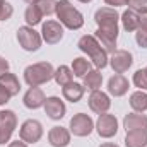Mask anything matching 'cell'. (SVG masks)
<instances>
[{"instance_id": "cell-2", "label": "cell", "mask_w": 147, "mask_h": 147, "mask_svg": "<svg viewBox=\"0 0 147 147\" xmlns=\"http://www.w3.org/2000/svg\"><path fill=\"white\" fill-rule=\"evenodd\" d=\"M55 69L50 62H38L29 67H26L24 70V80L29 87H38L41 84H46L53 79Z\"/></svg>"}, {"instance_id": "cell-20", "label": "cell", "mask_w": 147, "mask_h": 147, "mask_svg": "<svg viewBox=\"0 0 147 147\" xmlns=\"http://www.w3.org/2000/svg\"><path fill=\"white\" fill-rule=\"evenodd\" d=\"M0 86H2L10 96H16V94H19V91H21V84H19L17 77L10 72H5V74L0 75Z\"/></svg>"}, {"instance_id": "cell-1", "label": "cell", "mask_w": 147, "mask_h": 147, "mask_svg": "<svg viewBox=\"0 0 147 147\" xmlns=\"http://www.w3.org/2000/svg\"><path fill=\"white\" fill-rule=\"evenodd\" d=\"M77 46H79L80 51H84V53L92 60V63H94L98 69H105V67L110 63L108 51L101 46V43L96 39V36H91V34L82 36L79 39Z\"/></svg>"}, {"instance_id": "cell-29", "label": "cell", "mask_w": 147, "mask_h": 147, "mask_svg": "<svg viewBox=\"0 0 147 147\" xmlns=\"http://www.w3.org/2000/svg\"><path fill=\"white\" fill-rule=\"evenodd\" d=\"M134 84L135 87H139L140 91H147V72L146 69H139L134 74Z\"/></svg>"}, {"instance_id": "cell-13", "label": "cell", "mask_w": 147, "mask_h": 147, "mask_svg": "<svg viewBox=\"0 0 147 147\" xmlns=\"http://www.w3.org/2000/svg\"><path fill=\"white\" fill-rule=\"evenodd\" d=\"M43 108H45V113H46L51 120H62V118L65 116V111H67L65 103H63L58 96H50V98H46Z\"/></svg>"}, {"instance_id": "cell-36", "label": "cell", "mask_w": 147, "mask_h": 147, "mask_svg": "<svg viewBox=\"0 0 147 147\" xmlns=\"http://www.w3.org/2000/svg\"><path fill=\"white\" fill-rule=\"evenodd\" d=\"M99 147H120V146H116V144H111V142H105V144H101Z\"/></svg>"}, {"instance_id": "cell-31", "label": "cell", "mask_w": 147, "mask_h": 147, "mask_svg": "<svg viewBox=\"0 0 147 147\" xmlns=\"http://www.w3.org/2000/svg\"><path fill=\"white\" fill-rule=\"evenodd\" d=\"M12 12H14L12 5H10L9 2H5V0H0V21H7V19H10Z\"/></svg>"}, {"instance_id": "cell-18", "label": "cell", "mask_w": 147, "mask_h": 147, "mask_svg": "<svg viewBox=\"0 0 147 147\" xmlns=\"http://www.w3.org/2000/svg\"><path fill=\"white\" fill-rule=\"evenodd\" d=\"M84 91H86L84 84H77V82H70V84L62 87L63 98L67 101H70V103H79L82 99V96H84Z\"/></svg>"}, {"instance_id": "cell-3", "label": "cell", "mask_w": 147, "mask_h": 147, "mask_svg": "<svg viewBox=\"0 0 147 147\" xmlns=\"http://www.w3.org/2000/svg\"><path fill=\"white\" fill-rule=\"evenodd\" d=\"M57 17L60 19V24L69 28V29H80L84 26V17L82 14L74 7L69 0H58L57 2V10H55Z\"/></svg>"}, {"instance_id": "cell-30", "label": "cell", "mask_w": 147, "mask_h": 147, "mask_svg": "<svg viewBox=\"0 0 147 147\" xmlns=\"http://www.w3.org/2000/svg\"><path fill=\"white\" fill-rule=\"evenodd\" d=\"M130 10L137 12L139 16H147V0H127Z\"/></svg>"}, {"instance_id": "cell-38", "label": "cell", "mask_w": 147, "mask_h": 147, "mask_svg": "<svg viewBox=\"0 0 147 147\" xmlns=\"http://www.w3.org/2000/svg\"><path fill=\"white\" fill-rule=\"evenodd\" d=\"M79 2H82V3H89L91 0H79Z\"/></svg>"}, {"instance_id": "cell-22", "label": "cell", "mask_w": 147, "mask_h": 147, "mask_svg": "<svg viewBox=\"0 0 147 147\" xmlns=\"http://www.w3.org/2000/svg\"><path fill=\"white\" fill-rule=\"evenodd\" d=\"M127 147H147V132H127Z\"/></svg>"}, {"instance_id": "cell-14", "label": "cell", "mask_w": 147, "mask_h": 147, "mask_svg": "<svg viewBox=\"0 0 147 147\" xmlns=\"http://www.w3.org/2000/svg\"><path fill=\"white\" fill-rule=\"evenodd\" d=\"M123 128L127 132H147V116L140 113H128L123 118Z\"/></svg>"}, {"instance_id": "cell-26", "label": "cell", "mask_w": 147, "mask_h": 147, "mask_svg": "<svg viewBox=\"0 0 147 147\" xmlns=\"http://www.w3.org/2000/svg\"><path fill=\"white\" fill-rule=\"evenodd\" d=\"M89 70H92V69H91V63H89L86 58H82V57L74 58V62H72V72H74V75H75V77H84V75L89 72Z\"/></svg>"}, {"instance_id": "cell-10", "label": "cell", "mask_w": 147, "mask_h": 147, "mask_svg": "<svg viewBox=\"0 0 147 147\" xmlns=\"http://www.w3.org/2000/svg\"><path fill=\"white\" fill-rule=\"evenodd\" d=\"M41 38L48 45H57L63 38V26L58 21H46L41 26Z\"/></svg>"}, {"instance_id": "cell-9", "label": "cell", "mask_w": 147, "mask_h": 147, "mask_svg": "<svg viewBox=\"0 0 147 147\" xmlns=\"http://www.w3.org/2000/svg\"><path fill=\"white\" fill-rule=\"evenodd\" d=\"M96 130H98L99 137H103V139L115 137L116 132H118V120H116V116L110 115V113L99 115V118L96 121Z\"/></svg>"}, {"instance_id": "cell-33", "label": "cell", "mask_w": 147, "mask_h": 147, "mask_svg": "<svg viewBox=\"0 0 147 147\" xmlns=\"http://www.w3.org/2000/svg\"><path fill=\"white\" fill-rule=\"evenodd\" d=\"M105 3H106V5H111V7L115 9V7H123V5H127V0H105Z\"/></svg>"}, {"instance_id": "cell-28", "label": "cell", "mask_w": 147, "mask_h": 147, "mask_svg": "<svg viewBox=\"0 0 147 147\" xmlns=\"http://www.w3.org/2000/svg\"><path fill=\"white\" fill-rule=\"evenodd\" d=\"M36 5L43 12V16H51L57 10V0H38Z\"/></svg>"}, {"instance_id": "cell-6", "label": "cell", "mask_w": 147, "mask_h": 147, "mask_svg": "<svg viewBox=\"0 0 147 147\" xmlns=\"http://www.w3.org/2000/svg\"><path fill=\"white\" fill-rule=\"evenodd\" d=\"M17 127V116L12 110L0 111V146L10 142V137Z\"/></svg>"}, {"instance_id": "cell-27", "label": "cell", "mask_w": 147, "mask_h": 147, "mask_svg": "<svg viewBox=\"0 0 147 147\" xmlns=\"http://www.w3.org/2000/svg\"><path fill=\"white\" fill-rule=\"evenodd\" d=\"M135 41L140 48H147V16L140 19V24L135 31Z\"/></svg>"}, {"instance_id": "cell-37", "label": "cell", "mask_w": 147, "mask_h": 147, "mask_svg": "<svg viewBox=\"0 0 147 147\" xmlns=\"http://www.w3.org/2000/svg\"><path fill=\"white\" fill-rule=\"evenodd\" d=\"M24 2H28L29 5H36L38 3V0H24Z\"/></svg>"}, {"instance_id": "cell-24", "label": "cell", "mask_w": 147, "mask_h": 147, "mask_svg": "<svg viewBox=\"0 0 147 147\" xmlns=\"http://www.w3.org/2000/svg\"><path fill=\"white\" fill-rule=\"evenodd\" d=\"M130 106L137 113H144L147 110V92L144 91H135L130 96Z\"/></svg>"}, {"instance_id": "cell-39", "label": "cell", "mask_w": 147, "mask_h": 147, "mask_svg": "<svg viewBox=\"0 0 147 147\" xmlns=\"http://www.w3.org/2000/svg\"><path fill=\"white\" fill-rule=\"evenodd\" d=\"M146 72H147V67H146Z\"/></svg>"}, {"instance_id": "cell-23", "label": "cell", "mask_w": 147, "mask_h": 147, "mask_svg": "<svg viewBox=\"0 0 147 147\" xmlns=\"http://www.w3.org/2000/svg\"><path fill=\"white\" fill-rule=\"evenodd\" d=\"M53 79H55V82L58 84V86H67V84H70L74 79V72L70 67H67V65H60L57 70H55V75H53Z\"/></svg>"}, {"instance_id": "cell-35", "label": "cell", "mask_w": 147, "mask_h": 147, "mask_svg": "<svg viewBox=\"0 0 147 147\" xmlns=\"http://www.w3.org/2000/svg\"><path fill=\"white\" fill-rule=\"evenodd\" d=\"M9 147H28V144L24 140H14V142L9 144Z\"/></svg>"}, {"instance_id": "cell-32", "label": "cell", "mask_w": 147, "mask_h": 147, "mask_svg": "<svg viewBox=\"0 0 147 147\" xmlns=\"http://www.w3.org/2000/svg\"><path fill=\"white\" fill-rule=\"evenodd\" d=\"M10 98H12V96H10V94H9V92H7V91L2 87V86H0V105H5V103H9V99H10Z\"/></svg>"}, {"instance_id": "cell-12", "label": "cell", "mask_w": 147, "mask_h": 147, "mask_svg": "<svg viewBox=\"0 0 147 147\" xmlns=\"http://www.w3.org/2000/svg\"><path fill=\"white\" fill-rule=\"evenodd\" d=\"M89 108L94 111V113H98V115H103V113H108L111 106V101H110V96L106 94V92H103V91H92L91 92V96H89Z\"/></svg>"}, {"instance_id": "cell-34", "label": "cell", "mask_w": 147, "mask_h": 147, "mask_svg": "<svg viewBox=\"0 0 147 147\" xmlns=\"http://www.w3.org/2000/svg\"><path fill=\"white\" fill-rule=\"evenodd\" d=\"M5 72H9V62L3 57H0V75L5 74Z\"/></svg>"}, {"instance_id": "cell-5", "label": "cell", "mask_w": 147, "mask_h": 147, "mask_svg": "<svg viewBox=\"0 0 147 147\" xmlns=\"http://www.w3.org/2000/svg\"><path fill=\"white\" fill-rule=\"evenodd\" d=\"M17 41L26 51H38L39 46H41L43 38L38 31H34V28L22 26V28L17 29Z\"/></svg>"}, {"instance_id": "cell-25", "label": "cell", "mask_w": 147, "mask_h": 147, "mask_svg": "<svg viewBox=\"0 0 147 147\" xmlns=\"http://www.w3.org/2000/svg\"><path fill=\"white\" fill-rule=\"evenodd\" d=\"M24 19H26L28 26L34 28L36 24L41 22V19H43V12L39 10L38 5H29V7L26 9V12H24Z\"/></svg>"}, {"instance_id": "cell-16", "label": "cell", "mask_w": 147, "mask_h": 147, "mask_svg": "<svg viewBox=\"0 0 147 147\" xmlns=\"http://www.w3.org/2000/svg\"><path fill=\"white\" fill-rule=\"evenodd\" d=\"M48 142L53 147H67L70 144V132L63 127H53L48 132Z\"/></svg>"}, {"instance_id": "cell-7", "label": "cell", "mask_w": 147, "mask_h": 147, "mask_svg": "<svg viewBox=\"0 0 147 147\" xmlns=\"http://www.w3.org/2000/svg\"><path fill=\"white\" fill-rule=\"evenodd\" d=\"M94 130V121L86 113H77L70 120V132L77 137H87Z\"/></svg>"}, {"instance_id": "cell-15", "label": "cell", "mask_w": 147, "mask_h": 147, "mask_svg": "<svg viewBox=\"0 0 147 147\" xmlns=\"http://www.w3.org/2000/svg\"><path fill=\"white\" fill-rule=\"evenodd\" d=\"M128 87H130V82L125 75L121 74H116L113 75L110 80H108V92L115 98H121L128 92Z\"/></svg>"}, {"instance_id": "cell-8", "label": "cell", "mask_w": 147, "mask_h": 147, "mask_svg": "<svg viewBox=\"0 0 147 147\" xmlns=\"http://www.w3.org/2000/svg\"><path fill=\"white\" fill-rule=\"evenodd\" d=\"M19 137L26 144H36V142H39V139L43 137V125L38 120H26L21 125Z\"/></svg>"}, {"instance_id": "cell-11", "label": "cell", "mask_w": 147, "mask_h": 147, "mask_svg": "<svg viewBox=\"0 0 147 147\" xmlns=\"http://www.w3.org/2000/svg\"><path fill=\"white\" fill-rule=\"evenodd\" d=\"M134 63V57L130 51L127 50H116L115 53H111L110 58V65L111 69L115 70V74H123L127 72Z\"/></svg>"}, {"instance_id": "cell-4", "label": "cell", "mask_w": 147, "mask_h": 147, "mask_svg": "<svg viewBox=\"0 0 147 147\" xmlns=\"http://www.w3.org/2000/svg\"><path fill=\"white\" fill-rule=\"evenodd\" d=\"M94 21L98 24V29L105 31H116L118 33V21L120 16L113 7H101L94 14Z\"/></svg>"}, {"instance_id": "cell-21", "label": "cell", "mask_w": 147, "mask_h": 147, "mask_svg": "<svg viewBox=\"0 0 147 147\" xmlns=\"http://www.w3.org/2000/svg\"><path fill=\"white\" fill-rule=\"evenodd\" d=\"M82 79H84V87H87L91 91H98L103 84V74L99 70H89Z\"/></svg>"}, {"instance_id": "cell-19", "label": "cell", "mask_w": 147, "mask_h": 147, "mask_svg": "<svg viewBox=\"0 0 147 147\" xmlns=\"http://www.w3.org/2000/svg\"><path fill=\"white\" fill-rule=\"evenodd\" d=\"M140 19H142V16H139L137 12L130 10V9L125 10V12L120 16V21H121V24H123V29L128 31V33L137 31V28H139V24H140Z\"/></svg>"}, {"instance_id": "cell-17", "label": "cell", "mask_w": 147, "mask_h": 147, "mask_svg": "<svg viewBox=\"0 0 147 147\" xmlns=\"http://www.w3.org/2000/svg\"><path fill=\"white\" fill-rule=\"evenodd\" d=\"M24 106L29 108V110H38L45 105L46 98H45V92L39 89V87H29V91L24 94Z\"/></svg>"}]
</instances>
